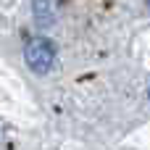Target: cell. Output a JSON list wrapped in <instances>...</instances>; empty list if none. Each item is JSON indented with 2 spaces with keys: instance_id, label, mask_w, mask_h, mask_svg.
<instances>
[{
  "instance_id": "6da1fadb",
  "label": "cell",
  "mask_w": 150,
  "mask_h": 150,
  "mask_svg": "<svg viewBox=\"0 0 150 150\" xmlns=\"http://www.w3.org/2000/svg\"><path fill=\"white\" fill-rule=\"evenodd\" d=\"M24 58L34 74H47L55 63V45L47 37H32L24 47Z\"/></svg>"
},
{
  "instance_id": "7a4b0ae2",
  "label": "cell",
  "mask_w": 150,
  "mask_h": 150,
  "mask_svg": "<svg viewBox=\"0 0 150 150\" xmlns=\"http://www.w3.org/2000/svg\"><path fill=\"white\" fill-rule=\"evenodd\" d=\"M32 8H34V21L40 26L55 24V18H58V0H34Z\"/></svg>"
},
{
  "instance_id": "3957f363",
  "label": "cell",
  "mask_w": 150,
  "mask_h": 150,
  "mask_svg": "<svg viewBox=\"0 0 150 150\" xmlns=\"http://www.w3.org/2000/svg\"><path fill=\"white\" fill-rule=\"evenodd\" d=\"M148 8H150V0H148Z\"/></svg>"
}]
</instances>
